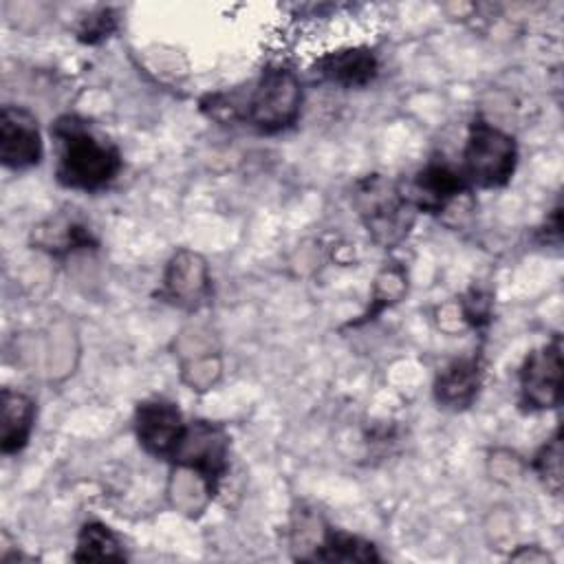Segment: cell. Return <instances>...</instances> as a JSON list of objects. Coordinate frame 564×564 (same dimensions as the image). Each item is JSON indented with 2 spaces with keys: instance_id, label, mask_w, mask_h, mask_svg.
Masks as SVG:
<instances>
[{
  "instance_id": "obj_1",
  "label": "cell",
  "mask_w": 564,
  "mask_h": 564,
  "mask_svg": "<svg viewBox=\"0 0 564 564\" xmlns=\"http://www.w3.org/2000/svg\"><path fill=\"white\" fill-rule=\"evenodd\" d=\"M302 106V86L293 70L284 66H269L247 88V93L212 95L203 101L216 119L242 121L258 132L273 134L286 130L297 121Z\"/></svg>"
},
{
  "instance_id": "obj_2",
  "label": "cell",
  "mask_w": 564,
  "mask_h": 564,
  "mask_svg": "<svg viewBox=\"0 0 564 564\" xmlns=\"http://www.w3.org/2000/svg\"><path fill=\"white\" fill-rule=\"evenodd\" d=\"M59 145L55 176L64 187L97 192L106 187L121 167L119 150L97 137L79 117H62L53 126Z\"/></svg>"
},
{
  "instance_id": "obj_3",
  "label": "cell",
  "mask_w": 564,
  "mask_h": 564,
  "mask_svg": "<svg viewBox=\"0 0 564 564\" xmlns=\"http://www.w3.org/2000/svg\"><path fill=\"white\" fill-rule=\"evenodd\" d=\"M355 205L368 234L383 247L399 245L414 220V207L392 181L370 174L355 187Z\"/></svg>"
},
{
  "instance_id": "obj_4",
  "label": "cell",
  "mask_w": 564,
  "mask_h": 564,
  "mask_svg": "<svg viewBox=\"0 0 564 564\" xmlns=\"http://www.w3.org/2000/svg\"><path fill=\"white\" fill-rule=\"evenodd\" d=\"M516 156L518 150L513 137L482 119H476L469 126L460 174L469 185L502 187L516 170Z\"/></svg>"
},
{
  "instance_id": "obj_5",
  "label": "cell",
  "mask_w": 564,
  "mask_h": 564,
  "mask_svg": "<svg viewBox=\"0 0 564 564\" xmlns=\"http://www.w3.org/2000/svg\"><path fill=\"white\" fill-rule=\"evenodd\" d=\"M227 445L229 438L220 425L209 421L187 423L172 460L196 471L209 496H214L220 478L227 471Z\"/></svg>"
},
{
  "instance_id": "obj_6",
  "label": "cell",
  "mask_w": 564,
  "mask_h": 564,
  "mask_svg": "<svg viewBox=\"0 0 564 564\" xmlns=\"http://www.w3.org/2000/svg\"><path fill=\"white\" fill-rule=\"evenodd\" d=\"M562 401V339L527 355L520 368V403L527 410H549Z\"/></svg>"
},
{
  "instance_id": "obj_7",
  "label": "cell",
  "mask_w": 564,
  "mask_h": 564,
  "mask_svg": "<svg viewBox=\"0 0 564 564\" xmlns=\"http://www.w3.org/2000/svg\"><path fill=\"white\" fill-rule=\"evenodd\" d=\"M187 423L178 408L165 399H150L139 403L134 414V430L141 447L159 458H172Z\"/></svg>"
},
{
  "instance_id": "obj_8",
  "label": "cell",
  "mask_w": 564,
  "mask_h": 564,
  "mask_svg": "<svg viewBox=\"0 0 564 564\" xmlns=\"http://www.w3.org/2000/svg\"><path fill=\"white\" fill-rule=\"evenodd\" d=\"M42 159L37 121L18 106H2L0 112V161L4 167L24 170Z\"/></svg>"
},
{
  "instance_id": "obj_9",
  "label": "cell",
  "mask_w": 564,
  "mask_h": 564,
  "mask_svg": "<svg viewBox=\"0 0 564 564\" xmlns=\"http://www.w3.org/2000/svg\"><path fill=\"white\" fill-rule=\"evenodd\" d=\"M469 183L460 174V170H452L445 163H427L421 172H416L410 189H403L408 203L414 212L441 214L454 198L465 194Z\"/></svg>"
},
{
  "instance_id": "obj_10",
  "label": "cell",
  "mask_w": 564,
  "mask_h": 564,
  "mask_svg": "<svg viewBox=\"0 0 564 564\" xmlns=\"http://www.w3.org/2000/svg\"><path fill=\"white\" fill-rule=\"evenodd\" d=\"M212 291L209 269L205 260L192 251H178L167 264L163 295L181 308H198Z\"/></svg>"
},
{
  "instance_id": "obj_11",
  "label": "cell",
  "mask_w": 564,
  "mask_h": 564,
  "mask_svg": "<svg viewBox=\"0 0 564 564\" xmlns=\"http://www.w3.org/2000/svg\"><path fill=\"white\" fill-rule=\"evenodd\" d=\"M377 55L368 46H350L322 55L315 62V73L330 84L344 88H361L377 75Z\"/></svg>"
},
{
  "instance_id": "obj_12",
  "label": "cell",
  "mask_w": 564,
  "mask_h": 564,
  "mask_svg": "<svg viewBox=\"0 0 564 564\" xmlns=\"http://www.w3.org/2000/svg\"><path fill=\"white\" fill-rule=\"evenodd\" d=\"M480 361L476 357L449 364L434 383L436 401L445 408H467L480 386Z\"/></svg>"
},
{
  "instance_id": "obj_13",
  "label": "cell",
  "mask_w": 564,
  "mask_h": 564,
  "mask_svg": "<svg viewBox=\"0 0 564 564\" xmlns=\"http://www.w3.org/2000/svg\"><path fill=\"white\" fill-rule=\"evenodd\" d=\"M35 419V403L15 390H2V436L0 445L4 454L20 452L33 430Z\"/></svg>"
},
{
  "instance_id": "obj_14",
  "label": "cell",
  "mask_w": 564,
  "mask_h": 564,
  "mask_svg": "<svg viewBox=\"0 0 564 564\" xmlns=\"http://www.w3.org/2000/svg\"><path fill=\"white\" fill-rule=\"evenodd\" d=\"M33 240L37 249L48 251L51 256H64L79 249H93L95 238L90 229L73 218H51L35 227Z\"/></svg>"
},
{
  "instance_id": "obj_15",
  "label": "cell",
  "mask_w": 564,
  "mask_h": 564,
  "mask_svg": "<svg viewBox=\"0 0 564 564\" xmlns=\"http://www.w3.org/2000/svg\"><path fill=\"white\" fill-rule=\"evenodd\" d=\"M308 560L319 562H377L379 553L375 546L357 535L344 531H326L322 544Z\"/></svg>"
},
{
  "instance_id": "obj_16",
  "label": "cell",
  "mask_w": 564,
  "mask_h": 564,
  "mask_svg": "<svg viewBox=\"0 0 564 564\" xmlns=\"http://www.w3.org/2000/svg\"><path fill=\"white\" fill-rule=\"evenodd\" d=\"M75 562H106L126 560L117 535L101 522H86L77 535Z\"/></svg>"
},
{
  "instance_id": "obj_17",
  "label": "cell",
  "mask_w": 564,
  "mask_h": 564,
  "mask_svg": "<svg viewBox=\"0 0 564 564\" xmlns=\"http://www.w3.org/2000/svg\"><path fill=\"white\" fill-rule=\"evenodd\" d=\"M533 469L538 471V476L542 478L546 489H551L553 494H560V487H562V434H560V430H555L553 436L540 447V452L535 454V460H533Z\"/></svg>"
},
{
  "instance_id": "obj_18",
  "label": "cell",
  "mask_w": 564,
  "mask_h": 564,
  "mask_svg": "<svg viewBox=\"0 0 564 564\" xmlns=\"http://www.w3.org/2000/svg\"><path fill=\"white\" fill-rule=\"evenodd\" d=\"M115 26H117V22H115L112 11H110V9H99L97 13H90V15L82 22L77 35H79L82 42L95 44V42H101L104 37H108V35L115 31Z\"/></svg>"
}]
</instances>
